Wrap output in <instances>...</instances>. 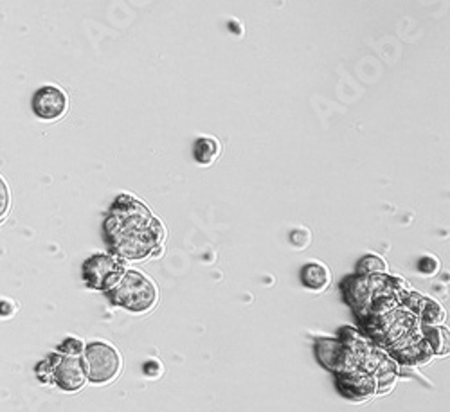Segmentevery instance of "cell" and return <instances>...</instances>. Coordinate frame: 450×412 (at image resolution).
<instances>
[{
    "instance_id": "cell-1",
    "label": "cell",
    "mask_w": 450,
    "mask_h": 412,
    "mask_svg": "<svg viewBox=\"0 0 450 412\" xmlns=\"http://www.w3.org/2000/svg\"><path fill=\"white\" fill-rule=\"evenodd\" d=\"M105 236L115 256L140 261L157 252L164 229L140 200L119 195L106 216Z\"/></svg>"
},
{
    "instance_id": "cell-2",
    "label": "cell",
    "mask_w": 450,
    "mask_h": 412,
    "mask_svg": "<svg viewBox=\"0 0 450 412\" xmlns=\"http://www.w3.org/2000/svg\"><path fill=\"white\" fill-rule=\"evenodd\" d=\"M108 297L117 306H123L133 314H145L157 302V288L152 279L137 270H126L117 285L108 290Z\"/></svg>"
},
{
    "instance_id": "cell-3",
    "label": "cell",
    "mask_w": 450,
    "mask_h": 412,
    "mask_svg": "<svg viewBox=\"0 0 450 412\" xmlns=\"http://www.w3.org/2000/svg\"><path fill=\"white\" fill-rule=\"evenodd\" d=\"M87 380L92 383H108L119 374L121 357L117 349L106 342H92L83 351Z\"/></svg>"
},
{
    "instance_id": "cell-4",
    "label": "cell",
    "mask_w": 450,
    "mask_h": 412,
    "mask_svg": "<svg viewBox=\"0 0 450 412\" xmlns=\"http://www.w3.org/2000/svg\"><path fill=\"white\" fill-rule=\"evenodd\" d=\"M315 355L328 371L335 374H346L361 369L357 355L340 339H319L315 342Z\"/></svg>"
},
{
    "instance_id": "cell-5",
    "label": "cell",
    "mask_w": 450,
    "mask_h": 412,
    "mask_svg": "<svg viewBox=\"0 0 450 412\" xmlns=\"http://www.w3.org/2000/svg\"><path fill=\"white\" fill-rule=\"evenodd\" d=\"M124 268L119 261L106 254H96L83 265V279L94 290H112L123 277Z\"/></svg>"
},
{
    "instance_id": "cell-6",
    "label": "cell",
    "mask_w": 450,
    "mask_h": 412,
    "mask_svg": "<svg viewBox=\"0 0 450 412\" xmlns=\"http://www.w3.org/2000/svg\"><path fill=\"white\" fill-rule=\"evenodd\" d=\"M68 99L61 89L55 85L40 87L33 96V112L36 117L45 121L60 119L67 112Z\"/></svg>"
},
{
    "instance_id": "cell-7",
    "label": "cell",
    "mask_w": 450,
    "mask_h": 412,
    "mask_svg": "<svg viewBox=\"0 0 450 412\" xmlns=\"http://www.w3.org/2000/svg\"><path fill=\"white\" fill-rule=\"evenodd\" d=\"M337 387L346 398L353 402H364L378 392L377 376L362 369L337 374Z\"/></svg>"
},
{
    "instance_id": "cell-8",
    "label": "cell",
    "mask_w": 450,
    "mask_h": 412,
    "mask_svg": "<svg viewBox=\"0 0 450 412\" xmlns=\"http://www.w3.org/2000/svg\"><path fill=\"white\" fill-rule=\"evenodd\" d=\"M52 382L67 392L80 391L81 387L87 383V371L85 366H83V358L58 355L55 371H52Z\"/></svg>"
},
{
    "instance_id": "cell-9",
    "label": "cell",
    "mask_w": 450,
    "mask_h": 412,
    "mask_svg": "<svg viewBox=\"0 0 450 412\" xmlns=\"http://www.w3.org/2000/svg\"><path fill=\"white\" fill-rule=\"evenodd\" d=\"M301 281L306 288L314 290V292H323L331 283L330 268L321 261H310L301 268Z\"/></svg>"
},
{
    "instance_id": "cell-10",
    "label": "cell",
    "mask_w": 450,
    "mask_h": 412,
    "mask_svg": "<svg viewBox=\"0 0 450 412\" xmlns=\"http://www.w3.org/2000/svg\"><path fill=\"white\" fill-rule=\"evenodd\" d=\"M425 344L429 346L433 355L445 357L450 353V330L445 326H421Z\"/></svg>"
},
{
    "instance_id": "cell-11",
    "label": "cell",
    "mask_w": 450,
    "mask_h": 412,
    "mask_svg": "<svg viewBox=\"0 0 450 412\" xmlns=\"http://www.w3.org/2000/svg\"><path fill=\"white\" fill-rule=\"evenodd\" d=\"M220 155V142L215 137H200L195 140L193 146V157L198 164L208 166L212 161H217V157Z\"/></svg>"
},
{
    "instance_id": "cell-12",
    "label": "cell",
    "mask_w": 450,
    "mask_h": 412,
    "mask_svg": "<svg viewBox=\"0 0 450 412\" xmlns=\"http://www.w3.org/2000/svg\"><path fill=\"white\" fill-rule=\"evenodd\" d=\"M358 276H387V265L380 256H365L358 263Z\"/></svg>"
},
{
    "instance_id": "cell-13",
    "label": "cell",
    "mask_w": 450,
    "mask_h": 412,
    "mask_svg": "<svg viewBox=\"0 0 450 412\" xmlns=\"http://www.w3.org/2000/svg\"><path fill=\"white\" fill-rule=\"evenodd\" d=\"M83 351H85V346L78 339H65L58 346V353H61V357H80Z\"/></svg>"
},
{
    "instance_id": "cell-14",
    "label": "cell",
    "mask_w": 450,
    "mask_h": 412,
    "mask_svg": "<svg viewBox=\"0 0 450 412\" xmlns=\"http://www.w3.org/2000/svg\"><path fill=\"white\" fill-rule=\"evenodd\" d=\"M56 360H58V355H51V357H47L45 360L40 362L38 366H36V374H38V378L43 383L52 382V371H55Z\"/></svg>"
},
{
    "instance_id": "cell-15",
    "label": "cell",
    "mask_w": 450,
    "mask_h": 412,
    "mask_svg": "<svg viewBox=\"0 0 450 412\" xmlns=\"http://www.w3.org/2000/svg\"><path fill=\"white\" fill-rule=\"evenodd\" d=\"M437 268H440V263L434 256H425L421 258L420 263H418V270H420L423 276H434L437 272Z\"/></svg>"
},
{
    "instance_id": "cell-16",
    "label": "cell",
    "mask_w": 450,
    "mask_h": 412,
    "mask_svg": "<svg viewBox=\"0 0 450 412\" xmlns=\"http://www.w3.org/2000/svg\"><path fill=\"white\" fill-rule=\"evenodd\" d=\"M290 242L298 249H305L310 243V233H308V229H293L290 233Z\"/></svg>"
},
{
    "instance_id": "cell-17",
    "label": "cell",
    "mask_w": 450,
    "mask_h": 412,
    "mask_svg": "<svg viewBox=\"0 0 450 412\" xmlns=\"http://www.w3.org/2000/svg\"><path fill=\"white\" fill-rule=\"evenodd\" d=\"M8 205H9L8 187H6L4 180L0 179V218L6 214V211H8Z\"/></svg>"
}]
</instances>
